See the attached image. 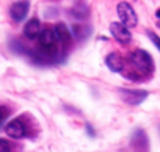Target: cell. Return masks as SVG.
<instances>
[{
	"mask_svg": "<svg viewBox=\"0 0 160 152\" xmlns=\"http://www.w3.org/2000/svg\"><path fill=\"white\" fill-rule=\"evenodd\" d=\"M129 61L141 72H151L152 71V58L146 50H135L129 55Z\"/></svg>",
	"mask_w": 160,
	"mask_h": 152,
	"instance_id": "6da1fadb",
	"label": "cell"
},
{
	"mask_svg": "<svg viewBox=\"0 0 160 152\" xmlns=\"http://www.w3.org/2000/svg\"><path fill=\"white\" fill-rule=\"evenodd\" d=\"M116 8H118V16H119V19H121V24H122L126 28H132V27L137 25L138 17H137V13H135V10L132 8L130 3H127V2H119Z\"/></svg>",
	"mask_w": 160,
	"mask_h": 152,
	"instance_id": "7a4b0ae2",
	"label": "cell"
},
{
	"mask_svg": "<svg viewBox=\"0 0 160 152\" xmlns=\"http://www.w3.org/2000/svg\"><path fill=\"white\" fill-rule=\"evenodd\" d=\"M39 49L41 52H44L46 55H53L57 52V38L53 33V28H44L39 36Z\"/></svg>",
	"mask_w": 160,
	"mask_h": 152,
	"instance_id": "3957f363",
	"label": "cell"
},
{
	"mask_svg": "<svg viewBox=\"0 0 160 152\" xmlns=\"http://www.w3.org/2000/svg\"><path fill=\"white\" fill-rule=\"evenodd\" d=\"M121 99L130 105H138L148 97V91L143 90H119Z\"/></svg>",
	"mask_w": 160,
	"mask_h": 152,
	"instance_id": "277c9868",
	"label": "cell"
},
{
	"mask_svg": "<svg viewBox=\"0 0 160 152\" xmlns=\"http://www.w3.org/2000/svg\"><path fill=\"white\" fill-rule=\"evenodd\" d=\"M110 32H112L113 38L121 44H129L130 39H132V35H130L129 28H126L121 22H113L110 25Z\"/></svg>",
	"mask_w": 160,
	"mask_h": 152,
	"instance_id": "5b68a950",
	"label": "cell"
},
{
	"mask_svg": "<svg viewBox=\"0 0 160 152\" xmlns=\"http://www.w3.org/2000/svg\"><path fill=\"white\" fill-rule=\"evenodd\" d=\"M28 10H30V3L28 2H14V3H11V8H10L11 19L14 22L24 21L27 17V14H28Z\"/></svg>",
	"mask_w": 160,
	"mask_h": 152,
	"instance_id": "8992f818",
	"label": "cell"
},
{
	"mask_svg": "<svg viewBox=\"0 0 160 152\" xmlns=\"http://www.w3.org/2000/svg\"><path fill=\"white\" fill-rule=\"evenodd\" d=\"M5 132H7V135H8V136H11V138H14V140H21V138H24V136H25L27 129H25V125H24V122H22V121L14 119V121H11V122H8V124H7Z\"/></svg>",
	"mask_w": 160,
	"mask_h": 152,
	"instance_id": "52a82bcc",
	"label": "cell"
},
{
	"mask_svg": "<svg viewBox=\"0 0 160 152\" xmlns=\"http://www.w3.org/2000/svg\"><path fill=\"white\" fill-rule=\"evenodd\" d=\"M130 143H132V146H133L138 152H146V150H148V146H149L148 136H146L144 130H141V129H138V130L133 132Z\"/></svg>",
	"mask_w": 160,
	"mask_h": 152,
	"instance_id": "ba28073f",
	"label": "cell"
},
{
	"mask_svg": "<svg viewBox=\"0 0 160 152\" xmlns=\"http://www.w3.org/2000/svg\"><path fill=\"white\" fill-rule=\"evenodd\" d=\"M53 33H55L57 41H60L64 47L71 44V41H72V33L68 30V27H66L64 24H57V25L53 27Z\"/></svg>",
	"mask_w": 160,
	"mask_h": 152,
	"instance_id": "9c48e42d",
	"label": "cell"
},
{
	"mask_svg": "<svg viewBox=\"0 0 160 152\" xmlns=\"http://www.w3.org/2000/svg\"><path fill=\"white\" fill-rule=\"evenodd\" d=\"M105 64H107V67H108L110 71H113V72H119V71H122V67H124V60H122V56H121L119 53L112 52V53L107 55V58H105Z\"/></svg>",
	"mask_w": 160,
	"mask_h": 152,
	"instance_id": "30bf717a",
	"label": "cell"
},
{
	"mask_svg": "<svg viewBox=\"0 0 160 152\" xmlns=\"http://www.w3.org/2000/svg\"><path fill=\"white\" fill-rule=\"evenodd\" d=\"M88 14H90V8L83 2H75L71 8V16L75 21H85L88 17Z\"/></svg>",
	"mask_w": 160,
	"mask_h": 152,
	"instance_id": "8fae6325",
	"label": "cell"
},
{
	"mask_svg": "<svg viewBox=\"0 0 160 152\" xmlns=\"http://www.w3.org/2000/svg\"><path fill=\"white\" fill-rule=\"evenodd\" d=\"M24 33L28 39H35L39 36L41 33V22L35 17V19H30L27 24H25V28H24Z\"/></svg>",
	"mask_w": 160,
	"mask_h": 152,
	"instance_id": "7c38bea8",
	"label": "cell"
},
{
	"mask_svg": "<svg viewBox=\"0 0 160 152\" xmlns=\"http://www.w3.org/2000/svg\"><path fill=\"white\" fill-rule=\"evenodd\" d=\"M0 152H11L10 143L7 140H2V138H0Z\"/></svg>",
	"mask_w": 160,
	"mask_h": 152,
	"instance_id": "4fadbf2b",
	"label": "cell"
},
{
	"mask_svg": "<svg viewBox=\"0 0 160 152\" xmlns=\"http://www.w3.org/2000/svg\"><path fill=\"white\" fill-rule=\"evenodd\" d=\"M148 36L151 38V41H152V42H154V44L157 46V49L160 50V38H158V36H157L155 33H152V32H148Z\"/></svg>",
	"mask_w": 160,
	"mask_h": 152,
	"instance_id": "5bb4252c",
	"label": "cell"
},
{
	"mask_svg": "<svg viewBox=\"0 0 160 152\" xmlns=\"http://www.w3.org/2000/svg\"><path fill=\"white\" fill-rule=\"evenodd\" d=\"M5 118V111L2 110V108H0V122H2V119Z\"/></svg>",
	"mask_w": 160,
	"mask_h": 152,
	"instance_id": "9a60e30c",
	"label": "cell"
},
{
	"mask_svg": "<svg viewBox=\"0 0 160 152\" xmlns=\"http://www.w3.org/2000/svg\"><path fill=\"white\" fill-rule=\"evenodd\" d=\"M155 16H157V17L160 19V10H157V13H155Z\"/></svg>",
	"mask_w": 160,
	"mask_h": 152,
	"instance_id": "2e32d148",
	"label": "cell"
}]
</instances>
